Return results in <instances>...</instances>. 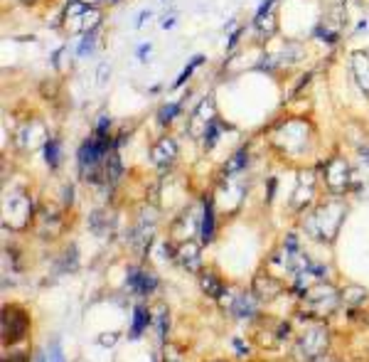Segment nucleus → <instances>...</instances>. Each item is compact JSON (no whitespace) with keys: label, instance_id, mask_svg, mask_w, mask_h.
<instances>
[{"label":"nucleus","instance_id":"obj_1","mask_svg":"<svg viewBox=\"0 0 369 362\" xmlns=\"http://www.w3.org/2000/svg\"><path fill=\"white\" fill-rule=\"evenodd\" d=\"M347 217V202L332 195L330 200L320 202L318 207L305 217V229L310 237H315L318 242L332 244L340 234V227Z\"/></svg>","mask_w":369,"mask_h":362},{"label":"nucleus","instance_id":"obj_2","mask_svg":"<svg viewBox=\"0 0 369 362\" xmlns=\"http://www.w3.org/2000/svg\"><path fill=\"white\" fill-rule=\"evenodd\" d=\"M340 303H342V291H337L332 283L320 281L318 286H313L301 298V316L323 323L325 318H330L337 311Z\"/></svg>","mask_w":369,"mask_h":362},{"label":"nucleus","instance_id":"obj_3","mask_svg":"<svg viewBox=\"0 0 369 362\" xmlns=\"http://www.w3.org/2000/svg\"><path fill=\"white\" fill-rule=\"evenodd\" d=\"M32 217H35V207L28 193L17 190L10 198H6V202H3V227L6 229L23 232V229H28L32 225Z\"/></svg>","mask_w":369,"mask_h":362},{"label":"nucleus","instance_id":"obj_4","mask_svg":"<svg viewBox=\"0 0 369 362\" xmlns=\"http://www.w3.org/2000/svg\"><path fill=\"white\" fill-rule=\"evenodd\" d=\"M101 23V12L94 6H84L79 0H69V6L64 8V17H62V28L69 35H86L94 32Z\"/></svg>","mask_w":369,"mask_h":362},{"label":"nucleus","instance_id":"obj_5","mask_svg":"<svg viewBox=\"0 0 369 362\" xmlns=\"http://www.w3.org/2000/svg\"><path fill=\"white\" fill-rule=\"evenodd\" d=\"M30 313L17 303H6L3 306V345H15L20 340L28 338L30 333Z\"/></svg>","mask_w":369,"mask_h":362},{"label":"nucleus","instance_id":"obj_6","mask_svg":"<svg viewBox=\"0 0 369 362\" xmlns=\"http://www.w3.org/2000/svg\"><path fill=\"white\" fill-rule=\"evenodd\" d=\"M323 180H325V187H328V193L340 198V195H345L347 190L352 187L354 173L342 155H332V158L323 165Z\"/></svg>","mask_w":369,"mask_h":362},{"label":"nucleus","instance_id":"obj_7","mask_svg":"<svg viewBox=\"0 0 369 362\" xmlns=\"http://www.w3.org/2000/svg\"><path fill=\"white\" fill-rule=\"evenodd\" d=\"M328 345H330L328 328L325 325H313L296 340V357L301 362H315L328 352Z\"/></svg>","mask_w":369,"mask_h":362},{"label":"nucleus","instance_id":"obj_8","mask_svg":"<svg viewBox=\"0 0 369 362\" xmlns=\"http://www.w3.org/2000/svg\"><path fill=\"white\" fill-rule=\"evenodd\" d=\"M308 133H310V126H308L305 121L291 119L276 131L274 141L281 151H285V153H301L308 146Z\"/></svg>","mask_w":369,"mask_h":362},{"label":"nucleus","instance_id":"obj_9","mask_svg":"<svg viewBox=\"0 0 369 362\" xmlns=\"http://www.w3.org/2000/svg\"><path fill=\"white\" fill-rule=\"evenodd\" d=\"M217 119H219L217 102H214V97L209 94V97L202 99V102L195 106V111L190 113V119H187V133H190L192 138H205L209 126H212Z\"/></svg>","mask_w":369,"mask_h":362},{"label":"nucleus","instance_id":"obj_10","mask_svg":"<svg viewBox=\"0 0 369 362\" xmlns=\"http://www.w3.org/2000/svg\"><path fill=\"white\" fill-rule=\"evenodd\" d=\"M283 291H285L283 281L276 278L274 274H269V272H258L252 281V294L258 303H271V301L278 298Z\"/></svg>","mask_w":369,"mask_h":362},{"label":"nucleus","instance_id":"obj_11","mask_svg":"<svg viewBox=\"0 0 369 362\" xmlns=\"http://www.w3.org/2000/svg\"><path fill=\"white\" fill-rule=\"evenodd\" d=\"M224 308L236 318H254L256 316V303L254 294H244V291H231L227 289V294L222 296Z\"/></svg>","mask_w":369,"mask_h":362},{"label":"nucleus","instance_id":"obj_12","mask_svg":"<svg viewBox=\"0 0 369 362\" xmlns=\"http://www.w3.org/2000/svg\"><path fill=\"white\" fill-rule=\"evenodd\" d=\"M47 141H50V138H47L45 124H42V121H37V119L25 121V124L17 128L15 143L23 148V151H35L37 146H45Z\"/></svg>","mask_w":369,"mask_h":362},{"label":"nucleus","instance_id":"obj_13","mask_svg":"<svg viewBox=\"0 0 369 362\" xmlns=\"http://www.w3.org/2000/svg\"><path fill=\"white\" fill-rule=\"evenodd\" d=\"M315 198V173L313 170H303L301 175H298L296 182V190H293V198H291V209L293 212H303L313 204Z\"/></svg>","mask_w":369,"mask_h":362},{"label":"nucleus","instance_id":"obj_14","mask_svg":"<svg viewBox=\"0 0 369 362\" xmlns=\"http://www.w3.org/2000/svg\"><path fill=\"white\" fill-rule=\"evenodd\" d=\"M126 286L135 296H151L158 289V276L153 272H148V269H143V266H129Z\"/></svg>","mask_w":369,"mask_h":362},{"label":"nucleus","instance_id":"obj_15","mask_svg":"<svg viewBox=\"0 0 369 362\" xmlns=\"http://www.w3.org/2000/svg\"><path fill=\"white\" fill-rule=\"evenodd\" d=\"M173 261L184 269V272H200L202 266V247L195 242V239H187V242L175 244V254Z\"/></svg>","mask_w":369,"mask_h":362},{"label":"nucleus","instance_id":"obj_16","mask_svg":"<svg viewBox=\"0 0 369 362\" xmlns=\"http://www.w3.org/2000/svg\"><path fill=\"white\" fill-rule=\"evenodd\" d=\"M278 3L281 0H263V6L258 8L256 17H254V28L258 30L261 37H274L278 32Z\"/></svg>","mask_w":369,"mask_h":362},{"label":"nucleus","instance_id":"obj_17","mask_svg":"<svg viewBox=\"0 0 369 362\" xmlns=\"http://www.w3.org/2000/svg\"><path fill=\"white\" fill-rule=\"evenodd\" d=\"M325 276H328V266H323V264H310L308 269H303V272H298L296 276H293L291 291L303 298V296H305L308 291L313 289V286H318L320 281H325Z\"/></svg>","mask_w":369,"mask_h":362},{"label":"nucleus","instance_id":"obj_18","mask_svg":"<svg viewBox=\"0 0 369 362\" xmlns=\"http://www.w3.org/2000/svg\"><path fill=\"white\" fill-rule=\"evenodd\" d=\"M197 227H202V217L197 215L195 207H187L182 209L178 215V220L173 222V229H170V237L173 239H180V242H187V239L195 237ZM178 242V244H180Z\"/></svg>","mask_w":369,"mask_h":362},{"label":"nucleus","instance_id":"obj_19","mask_svg":"<svg viewBox=\"0 0 369 362\" xmlns=\"http://www.w3.org/2000/svg\"><path fill=\"white\" fill-rule=\"evenodd\" d=\"M151 160L158 170L173 168V163L178 160V143H175V138H170V136L158 138L151 148Z\"/></svg>","mask_w":369,"mask_h":362},{"label":"nucleus","instance_id":"obj_20","mask_svg":"<svg viewBox=\"0 0 369 362\" xmlns=\"http://www.w3.org/2000/svg\"><path fill=\"white\" fill-rule=\"evenodd\" d=\"M350 69H352V77H354V82H357L359 91L369 99V52H364V50L352 52V57H350Z\"/></svg>","mask_w":369,"mask_h":362},{"label":"nucleus","instance_id":"obj_21","mask_svg":"<svg viewBox=\"0 0 369 362\" xmlns=\"http://www.w3.org/2000/svg\"><path fill=\"white\" fill-rule=\"evenodd\" d=\"M200 289L205 296H209V298L214 301H222V296L227 294V283L222 281V276H219L214 269H202L200 272Z\"/></svg>","mask_w":369,"mask_h":362},{"label":"nucleus","instance_id":"obj_22","mask_svg":"<svg viewBox=\"0 0 369 362\" xmlns=\"http://www.w3.org/2000/svg\"><path fill=\"white\" fill-rule=\"evenodd\" d=\"M37 232L42 239H55L62 232V217L55 209H42L37 220Z\"/></svg>","mask_w":369,"mask_h":362},{"label":"nucleus","instance_id":"obj_23","mask_svg":"<svg viewBox=\"0 0 369 362\" xmlns=\"http://www.w3.org/2000/svg\"><path fill=\"white\" fill-rule=\"evenodd\" d=\"M202 227H200V237L202 244H209L214 237V202L212 198H205V204H202Z\"/></svg>","mask_w":369,"mask_h":362},{"label":"nucleus","instance_id":"obj_24","mask_svg":"<svg viewBox=\"0 0 369 362\" xmlns=\"http://www.w3.org/2000/svg\"><path fill=\"white\" fill-rule=\"evenodd\" d=\"M89 227L94 234L106 237V234L113 229V217L108 215L106 209H96V212H91V217H89Z\"/></svg>","mask_w":369,"mask_h":362},{"label":"nucleus","instance_id":"obj_25","mask_svg":"<svg viewBox=\"0 0 369 362\" xmlns=\"http://www.w3.org/2000/svg\"><path fill=\"white\" fill-rule=\"evenodd\" d=\"M151 323H153V313L148 311V306H135L133 308V330H131V338H138L143 330H148Z\"/></svg>","mask_w":369,"mask_h":362},{"label":"nucleus","instance_id":"obj_26","mask_svg":"<svg viewBox=\"0 0 369 362\" xmlns=\"http://www.w3.org/2000/svg\"><path fill=\"white\" fill-rule=\"evenodd\" d=\"M246 163H249V153H246L244 148H241V151H236L234 155H231L229 160H227V163H224V178H234L236 173H241V170L246 168Z\"/></svg>","mask_w":369,"mask_h":362},{"label":"nucleus","instance_id":"obj_27","mask_svg":"<svg viewBox=\"0 0 369 362\" xmlns=\"http://www.w3.org/2000/svg\"><path fill=\"white\" fill-rule=\"evenodd\" d=\"M45 160H47V165H50L52 170H57L59 168V160H62V148H59V141L57 138H50V141L45 143Z\"/></svg>","mask_w":369,"mask_h":362},{"label":"nucleus","instance_id":"obj_28","mask_svg":"<svg viewBox=\"0 0 369 362\" xmlns=\"http://www.w3.org/2000/svg\"><path fill=\"white\" fill-rule=\"evenodd\" d=\"M222 131H224V124L217 119L212 126H209V131L205 133V138H202V143H205V151H212V148L217 146L219 136H222Z\"/></svg>","mask_w":369,"mask_h":362},{"label":"nucleus","instance_id":"obj_29","mask_svg":"<svg viewBox=\"0 0 369 362\" xmlns=\"http://www.w3.org/2000/svg\"><path fill=\"white\" fill-rule=\"evenodd\" d=\"M342 301H345V306H350V308L362 306L364 291H362V289H357V286H350V289L342 291Z\"/></svg>","mask_w":369,"mask_h":362},{"label":"nucleus","instance_id":"obj_30","mask_svg":"<svg viewBox=\"0 0 369 362\" xmlns=\"http://www.w3.org/2000/svg\"><path fill=\"white\" fill-rule=\"evenodd\" d=\"M180 113V104L173 102V104H165V106H160V111H158V121H160L162 126L173 124V119Z\"/></svg>","mask_w":369,"mask_h":362},{"label":"nucleus","instance_id":"obj_31","mask_svg":"<svg viewBox=\"0 0 369 362\" xmlns=\"http://www.w3.org/2000/svg\"><path fill=\"white\" fill-rule=\"evenodd\" d=\"M155 328H158V335H160V340L165 338V333H168V328H170V313L165 311V308H158V313H155Z\"/></svg>","mask_w":369,"mask_h":362},{"label":"nucleus","instance_id":"obj_32","mask_svg":"<svg viewBox=\"0 0 369 362\" xmlns=\"http://www.w3.org/2000/svg\"><path fill=\"white\" fill-rule=\"evenodd\" d=\"M200 64H202V57L197 55L195 59H192V62H190V64H187V67L182 69V74H180V77H178V82H175V86H180V84H182L184 79H190V74L195 72V67H200Z\"/></svg>","mask_w":369,"mask_h":362},{"label":"nucleus","instance_id":"obj_33","mask_svg":"<svg viewBox=\"0 0 369 362\" xmlns=\"http://www.w3.org/2000/svg\"><path fill=\"white\" fill-rule=\"evenodd\" d=\"M121 338V333H101L99 335V345L101 347H113Z\"/></svg>","mask_w":369,"mask_h":362},{"label":"nucleus","instance_id":"obj_34","mask_svg":"<svg viewBox=\"0 0 369 362\" xmlns=\"http://www.w3.org/2000/svg\"><path fill=\"white\" fill-rule=\"evenodd\" d=\"M94 32H86L84 40H82V45H79V57H84L86 52H91V47H94Z\"/></svg>","mask_w":369,"mask_h":362},{"label":"nucleus","instance_id":"obj_35","mask_svg":"<svg viewBox=\"0 0 369 362\" xmlns=\"http://www.w3.org/2000/svg\"><path fill=\"white\" fill-rule=\"evenodd\" d=\"M47 357H50V362H67V360H64V352H62V347L57 345V343H52V345H50Z\"/></svg>","mask_w":369,"mask_h":362},{"label":"nucleus","instance_id":"obj_36","mask_svg":"<svg viewBox=\"0 0 369 362\" xmlns=\"http://www.w3.org/2000/svg\"><path fill=\"white\" fill-rule=\"evenodd\" d=\"M3 362H30L25 352H10V357H6Z\"/></svg>","mask_w":369,"mask_h":362},{"label":"nucleus","instance_id":"obj_37","mask_svg":"<svg viewBox=\"0 0 369 362\" xmlns=\"http://www.w3.org/2000/svg\"><path fill=\"white\" fill-rule=\"evenodd\" d=\"M106 74H111V69H108V64H101L99 67V84H106Z\"/></svg>","mask_w":369,"mask_h":362},{"label":"nucleus","instance_id":"obj_38","mask_svg":"<svg viewBox=\"0 0 369 362\" xmlns=\"http://www.w3.org/2000/svg\"><path fill=\"white\" fill-rule=\"evenodd\" d=\"M37 362H50V357H47V355H37Z\"/></svg>","mask_w":369,"mask_h":362},{"label":"nucleus","instance_id":"obj_39","mask_svg":"<svg viewBox=\"0 0 369 362\" xmlns=\"http://www.w3.org/2000/svg\"><path fill=\"white\" fill-rule=\"evenodd\" d=\"M79 3H84V6H94L96 0H79Z\"/></svg>","mask_w":369,"mask_h":362},{"label":"nucleus","instance_id":"obj_40","mask_svg":"<svg viewBox=\"0 0 369 362\" xmlns=\"http://www.w3.org/2000/svg\"><path fill=\"white\" fill-rule=\"evenodd\" d=\"M20 3H35V0H20Z\"/></svg>","mask_w":369,"mask_h":362}]
</instances>
